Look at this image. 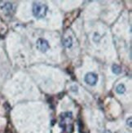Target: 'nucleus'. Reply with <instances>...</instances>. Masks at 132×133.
Listing matches in <instances>:
<instances>
[{"label": "nucleus", "mask_w": 132, "mask_h": 133, "mask_svg": "<svg viewBox=\"0 0 132 133\" xmlns=\"http://www.w3.org/2000/svg\"><path fill=\"white\" fill-rule=\"evenodd\" d=\"M33 14L36 17L37 19H42L44 18L47 15V6L39 3V2H35L33 4Z\"/></svg>", "instance_id": "nucleus-1"}, {"label": "nucleus", "mask_w": 132, "mask_h": 133, "mask_svg": "<svg viewBox=\"0 0 132 133\" xmlns=\"http://www.w3.org/2000/svg\"><path fill=\"white\" fill-rule=\"evenodd\" d=\"M72 113L71 112H66L61 114V121H60V126L63 127L65 131L71 133L73 130V124L70 123L72 120Z\"/></svg>", "instance_id": "nucleus-2"}, {"label": "nucleus", "mask_w": 132, "mask_h": 133, "mask_svg": "<svg viewBox=\"0 0 132 133\" xmlns=\"http://www.w3.org/2000/svg\"><path fill=\"white\" fill-rule=\"evenodd\" d=\"M36 47L37 48L42 51V52H46L50 49V45L47 40H45L43 38H38L37 43H36Z\"/></svg>", "instance_id": "nucleus-3"}, {"label": "nucleus", "mask_w": 132, "mask_h": 133, "mask_svg": "<svg viewBox=\"0 0 132 133\" xmlns=\"http://www.w3.org/2000/svg\"><path fill=\"white\" fill-rule=\"evenodd\" d=\"M84 80L88 85L95 86L97 83V81H98V76H97V74H95V73L90 72L85 75Z\"/></svg>", "instance_id": "nucleus-4"}, {"label": "nucleus", "mask_w": 132, "mask_h": 133, "mask_svg": "<svg viewBox=\"0 0 132 133\" xmlns=\"http://www.w3.org/2000/svg\"><path fill=\"white\" fill-rule=\"evenodd\" d=\"M78 14H79V10H75V11H73V12L68 14V16H66L65 22H64L65 23V27L70 26L73 22V21L77 18V16H78Z\"/></svg>", "instance_id": "nucleus-5"}, {"label": "nucleus", "mask_w": 132, "mask_h": 133, "mask_svg": "<svg viewBox=\"0 0 132 133\" xmlns=\"http://www.w3.org/2000/svg\"><path fill=\"white\" fill-rule=\"evenodd\" d=\"M3 4H0V7L3 10H4L7 13H11V11H13V5L11 3L4 2Z\"/></svg>", "instance_id": "nucleus-6"}, {"label": "nucleus", "mask_w": 132, "mask_h": 133, "mask_svg": "<svg viewBox=\"0 0 132 133\" xmlns=\"http://www.w3.org/2000/svg\"><path fill=\"white\" fill-rule=\"evenodd\" d=\"M62 43H63V45H64L65 48H70L72 47V45H73V40L70 37H68L66 38H64Z\"/></svg>", "instance_id": "nucleus-7"}, {"label": "nucleus", "mask_w": 132, "mask_h": 133, "mask_svg": "<svg viewBox=\"0 0 132 133\" xmlns=\"http://www.w3.org/2000/svg\"><path fill=\"white\" fill-rule=\"evenodd\" d=\"M116 91H117V93L119 94V95H122L123 94L124 92L126 91V88H125V86L123 84H118L117 86V88H116Z\"/></svg>", "instance_id": "nucleus-8"}, {"label": "nucleus", "mask_w": 132, "mask_h": 133, "mask_svg": "<svg viewBox=\"0 0 132 133\" xmlns=\"http://www.w3.org/2000/svg\"><path fill=\"white\" fill-rule=\"evenodd\" d=\"M112 71L113 74H120L122 73V68L120 67L119 65H113V67H112Z\"/></svg>", "instance_id": "nucleus-9"}, {"label": "nucleus", "mask_w": 132, "mask_h": 133, "mask_svg": "<svg viewBox=\"0 0 132 133\" xmlns=\"http://www.w3.org/2000/svg\"><path fill=\"white\" fill-rule=\"evenodd\" d=\"M128 124L130 128H131V118H129V119H127V125Z\"/></svg>", "instance_id": "nucleus-10"}]
</instances>
